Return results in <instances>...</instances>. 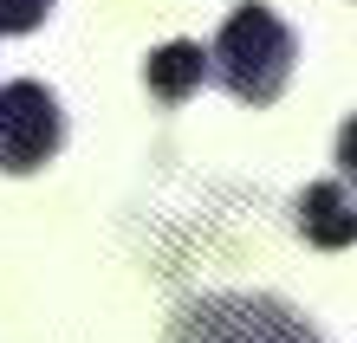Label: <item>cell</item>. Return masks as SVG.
<instances>
[{
	"mask_svg": "<svg viewBox=\"0 0 357 343\" xmlns=\"http://www.w3.org/2000/svg\"><path fill=\"white\" fill-rule=\"evenodd\" d=\"M208 52H215L221 91L254 104V111L280 104L286 84H292V65H299V39H292V26L266 7V0H241V7L221 19V33H215Z\"/></svg>",
	"mask_w": 357,
	"mask_h": 343,
	"instance_id": "obj_1",
	"label": "cell"
},
{
	"mask_svg": "<svg viewBox=\"0 0 357 343\" xmlns=\"http://www.w3.org/2000/svg\"><path fill=\"white\" fill-rule=\"evenodd\" d=\"M169 343H325L273 292H202L169 317Z\"/></svg>",
	"mask_w": 357,
	"mask_h": 343,
	"instance_id": "obj_2",
	"label": "cell"
},
{
	"mask_svg": "<svg viewBox=\"0 0 357 343\" xmlns=\"http://www.w3.org/2000/svg\"><path fill=\"white\" fill-rule=\"evenodd\" d=\"M66 149V111L39 78L0 84V175H39Z\"/></svg>",
	"mask_w": 357,
	"mask_h": 343,
	"instance_id": "obj_3",
	"label": "cell"
},
{
	"mask_svg": "<svg viewBox=\"0 0 357 343\" xmlns=\"http://www.w3.org/2000/svg\"><path fill=\"white\" fill-rule=\"evenodd\" d=\"M292 227H299V240L305 246H319V253H344L357 246V195H351V182H305V195L299 207H292Z\"/></svg>",
	"mask_w": 357,
	"mask_h": 343,
	"instance_id": "obj_4",
	"label": "cell"
},
{
	"mask_svg": "<svg viewBox=\"0 0 357 343\" xmlns=\"http://www.w3.org/2000/svg\"><path fill=\"white\" fill-rule=\"evenodd\" d=\"M208 78H215V52L202 39H169V46H156L143 58V84H150L156 104H188Z\"/></svg>",
	"mask_w": 357,
	"mask_h": 343,
	"instance_id": "obj_5",
	"label": "cell"
},
{
	"mask_svg": "<svg viewBox=\"0 0 357 343\" xmlns=\"http://www.w3.org/2000/svg\"><path fill=\"white\" fill-rule=\"evenodd\" d=\"M59 0H0V39H20V33H39L52 19Z\"/></svg>",
	"mask_w": 357,
	"mask_h": 343,
	"instance_id": "obj_6",
	"label": "cell"
},
{
	"mask_svg": "<svg viewBox=\"0 0 357 343\" xmlns=\"http://www.w3.org/2000/svg\"><path fill=\"white\" fill-rule=\"evenodd\" d=\"M338 175L357 188V111L344 117V130H338Z\"/></svg>",
	"mask_w": 357,
	"mask_h": 343,
	"instance_id": "obj_7",
	"label": "cell"
}]
</instances>
